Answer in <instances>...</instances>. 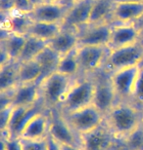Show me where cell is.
<instances>
[{
    "label": "cell",
    "mask_w": 143,
    "mask_h": 150,
    "mask_svg": "<svg viewBox=\"0 0 143 150\" xmlns=\"http://www.w3.org/2000/svg\"><path fill=\"white\" fill-rule=\"evenodd\" d=\"M143 110L129 100H119L105 115L104 122L121 142L140 127Z\"/></svg>",
    "instance_id": "obj_1"
},
{
    "label": "cell",
    "mask_w": 143,
    "mask_h": 150,
    "mask_svg": "<svg viewBox=\"0 0 143 150\" xmlns=\"http://www.w3.org/2000/svg\"><path fill=\"white\" fill-rule=\"evenodd\" d=\"M77 78L57 71L45 77L39 86V103L41 105L47 110L58 108Z\"/></svg>",
    "instance_id": "obj_2"
},
{
    "label": "cell",
    "mask_w": 143,
    "mask_h": 150,
    "mask_svg": "<svg viewBox=\"0 0 143 150\" xmlns=\"http://www.w3.org/2000/svg\"><path fill=\"white\" fill-rule=\"evenodd\" d=\"M95 78L94 75H80L67 93L58 109L68 113L93 103Z\"/></svg>",
    "instance_id": "obj_3"
},
{
    "label": "cell",
    "mask_w": 143,
    "mask_h": 150,
    "mask_svg": "<svg viewBox=\"0 0 143 150\" xmlns=\"http://www.w3.org/2000/svg\"><path fill=\"white\" fill-rule=\"evenodd\" d=\"M143 59V40L117 49L110 50L102 70L110 74L126 67H136Z\"/></svg>",
    "instance_id": "obj_4"
},
{
    "label": "cell",
    "mask_w": 143,
    "mask_h": 150,
    "mask_svg": "<svg viewBox=\"0 0 143 150\" xmlns=\"http://www.w3.org/2000/svg\"><path fill=\"white\" fill-rule=\"evenodd\" d=\"M62 114L70 127L80 137L100 126L104 122L105 118V116L93 104L72 112H62Z\"/></svg>",
    "instance_id": "obj_5"
},
{
    "label": "cell",
    "mask_w": 143,
    "mask_h": 150,
    "mask_svg": "<svg viewBox=\"0 0 143 150\" xmlns=\"http://www.w3.org/2000/svg\"><path fill=\"white\" fill-rule=\"evenodd\" d=\"M109 52L108 46H78L77 58L80 75H94L102 70Z\"/></svg>",
    "instance_id": "obj_6"
},
{
    "label": "cell",
    "mask_w": 143,
    "mask_h": 150,
    "mask_svg": "<svg viewBox=\"0 0 143 150\" xmlns=\"http://www.w3.org/2000/svg\"><path fill=\"white\" fill-rule=\"evenodd\" d=\"M83 150H123L121 142L103 122L94 130L80 137Z\"/></svg>",
    "instance_id": "obj_7"
},
{
    "label": "cell",
    "mask_w": 143,
    "mask_h": 150,
    "mask_svg": "<svg viewBox=\"0 0 143 150\" xmlns=\"http://www.w3.org/2000/svg\"><path fill=\"white\" fill-rule=\"evenodd\" d=\"M94 78H95V89H94L92 104L105 116L118 103L119 100L110 82L108 73L100 70L99 72L94 74Z\"/></svg>",
    "instance_id": "obj_8"
},
{
    "label": "cell",
    "mask_w": 143,
    "mask_h": 150,
    "mask_svg": "<svg viewBox=\"0 0 143 150\" xmlns=\"http://www.w3.org/2000/svg\"><path fill=\"white\" fill-rule=\"evenodd\" d=\"M48 136L61 144H71L81 147V139L70 127L58 108L49 110V132Z\"/></svg>",
    "instance_id": "obj_9"
},
{
    "label": "cell",
    "mask_w": 143,
    "mask_h": 150,
    "mask_svg": "<svg viewBox=\"0 0 143 150\" xmlns=\"http://www.w3.org/2000/svg\"><path fill=\"white\" fill-rule=\"evenodd\" d=\"M43 110H45V108L40 103L30 106H14L8 127L4 133L1 134V137L9 139H20L24 129L29 120Z\"/></svg>",
    "instance_id": "obj_10"
},
{
    "label": "cell",
    "mask_w": 143,
    "mask_h": 150,
    "mask_svg": "<svg viewBox=\"0 0 143 150\" xmlns=\"http://www.w3.org/2000/svg\"><path fill=\"white\" fill-rule=\"evenodd\" d=\"M139 71V65L126 67L109 74L110 82L119 100H132L135 81Z\"/></svg>",
    "instance_id": "obj_11"
},
{
    "label": "cell",
    "mask_w": 143,
    "mask_h": 150,
    "mask_svg": "<svg viewBox=\"0 0 143 150\" xmlns=\"http://www.w3.org/2000/svg\"><path fill=\"white\" fill-rule=\"evenodd\" d=\"M113 23H87L78 29V46H108Z\"/></svg>",
    "instance_id": "obj_12"
},
{
    "label": "cell",
    "mask_w": 143,
    "mask_h": 150,
    "mask_svg": "<svg viewBox=\"0 0 143 150\" xmlns=\"http://www.w3.org/2000/svg\"><path fill=\"white\" fill-rule=\"evenodd\" d=\"M141 40V30L133 23H116L112 25L111 38L108 48L110 50L117 49L133 44Z\"/></svg>",
    "instance_id": "obj_13"
},
{
    "label": "cell",
    "mask_w": 143,
    "mask_h": 150,
    "mask_svg": "<svg viewBox=\"0 0 143 150\" xmlns=\"http://www.w3.org/2000/svg\"><path fill=\"white\" fill-rule=\"evenodd\" d=\"M93 2L94 0H80L70 6L62 23L63 28L78 30L81 26L87 25L89 23Z\"/></svg>",
    "instance_id": "obj_14"
},
{
    "label": "cell",
    "mask_w": 143,
    "mask_h": 150,
    "mask_svg": "<svg viewBox=\"0 0 143 150\" xmlns=\"http://www.w3.org/2000/svg\"><path fill=\"white\" fill-rule=\"evenodd\" d=\"M69 7L62 3H47L42 2L34 6V9L29 14L34 22L58 23H62Z\"/></svg>",
    "instance_id": "obj_15"
},
{
    "label": "cell",
    "mask_w": 143,
    "mask_h": 150,
    "mask_svg": "<svg viewBox=\"0 0 143 150\" xmlns=\"http://www.w3.org/2000/svg\"><path fill=\"white\" fill-rule=\"evenodd\" d=\"M39 82L19 84L12 92V105L30 106L39 103Z\"/></svg>",
    "instance_id": "obj_16"
},
{
    "label": "cell",
    "mask_w": 143,
    "mask_h": 150,
    "mask_svg": "<svg viewBox=\"0 0 143 150\" xmlns=\"http://www.w3.org/2000/svg\"><path fill=\"white\" fill-rule=\"evenodd\" d=\"M143 16V2H116L112 15V23H133Z\"/></svg>",
    "instance_id": "obj_17"
},
{
    "label": "cell",
    "mask_w": 143,
    "mask_h": 150,
    "mask_svg": "<svg viewBox=\"0 0 143 150\" xmlns=\"http://www.w3.org/2000/svg\"><path fill=\"white\" fill-rule=\"evenodd\" d=\"M48 132H49V110L45 109L29 120L20 137L42 139L48 137Z\"/></svg>",
    "instance_id": "obj_18"
},
{
    "label": "cell",
    "mask_w": 143,
    "mask_h": 150,
    "mask_svg": "<svg viewBox=\"0 0 143 150\" xmlns=\"http://www.w3.org/2000/svg\"><path fill=\"white\" fill-rule=\"evenodd\" d=\"M47 45L62 57L78 47V34L75 29L63 28Z\"/></svg>",
    "instance_id": "obj_19"
},
{
    "label": "cell",
    "mask_w": 143,
    "mask_h": 150,
    "mask_svg": "<svg viewBox=\"0 0 143 150\" xmlns=\"http://www.w3.org/2000/svg\"><path fill=\"white\" fill-rule=\"evenodd\" d=\"M3 30L13 33L28 35L29 29L32 23V19L29 15L12 12L8 15L1 14Z\"/></svg>",
    "instance_id": "obj_20"
},
{
    "label": "cell",
    "mask_w": 143,
    "mask_h": 150,
    "mask_svg": "<svg viewBox=\"0 0 143 150\" xmlns=\"http://www.w3.org/2000/svg\"><path fill=\"white\" fill-rule=\"evenodd\" d=\"M2 30L0 39V51L4 52L11 61L17 62L25 45L27 35H21L13 32Z\"/></svg>",
    "instance_id": "obj_21"
},
{
    "label": "cell",
    "mask_w": 143,
    "mask_h": 150,
    "mask_svg": "<svg viewBox=\"0 0 143 150\" xmlns=\"http://www.w3.org/2000/svg\"><path fill=\"white\" fill-rule=\"evenodd\" d=\"M19 84V62L12 61L0 65V93L13 91Z\"/></svg>",
    "instance_id": "obj_22"
},
{
    "label": "cell",
    "mask_w": 143,
    "mask_h": 150,
    "mask_svg": "<svg viewBox=\"0 0 143 150\" xmlns=\"http://www.w3.org/2000/svg\"><path fill=\"white\" fill-rule=\"evenodd\" d=\"M115 4L116 0H94L88 23H112Z\"/></svg>",
    "instance_id": "obj_23"
},
{
    "label": "cell",
    "mask_w": 143,
    "mask_h": 150,
    "mask_svg": "<svg viewBox=\"0 0 143 150\" xmlns=\"http://www.w3.org/2000/svg\"><path fill=\"white\" fill-rule=\"evenodd\" d=\"M63 29L62 23H44V22H34L29 29L28 35L38 38L40 40L49 42L51 39L60 33Z\"/></svg>",
    "instance_id": "obj_24"
},
{
    "label": "cell",
    "mask_w": 143,
    "mask_h": 150,
    "mask_svg": "<svg viewBox=\"0 0 143 150\" xmlns=\"http://www.w3.org/2000/svg\"><path fill=\"white\" fill-rule=\"evenodd\" d=\"M61 56L56 53L53 49L48 46L45 47L41 51L40 54L35 58V61L38 62L39 67L42 71V78L41 81L45 77L49 76L50 74L56 72L58 64H59Z\"/></svg>",
    "instance_id": "obj_25"
},
{
    "label": "cell",
    "mask_w": 143,
    "mask_h": 150,
    "mask_svg": "<svg viewBox=\"0 0 143 150\" xmlns=\"http://www.w3.org/2000/svg\"><path fill=\"white\" fill-rule=\"evenodd\" d=\"M42 71L35 59L19 64V83L41 82Z\"/></svg>",
    "instance_id": "obj_26"
},
{
    "label": "cell",
    "mask_w": 143,
    "mask_h": 150,
    "mask_svg": "<svg viewBox=\"0 0 143 150\" xmlns=\"http://www.w3.org/2000/svg\"><path fill=\"white\" fill-rule=\"evenodd\" d=\"M47 46V42L40 40L38 38H35L30 35H27V39L24 45V48L22 50V53L18 59L17 62H25L32 61V59H35L42 50Z\"/></svg>",
    "instance_id": "obj_27"
},
{
    "label": "cell",
    "mask_w": 143,
    "mask_h": 150,
    "mask_svg": "<svg viewBox=\"0 0 143 150\" xmlns=\"http://www.w3.org/2000/svg\"><path fill=\"white\" fill-rule=\"evenodd\" d=\"M56 71L74 78L80 76V69L77 58V49L61 57Z\"/></svg>",
    "instance_id": "obj_28"
},
{
    "label": "cell",
    "mask_w": 143,
    "mask_h": 150,
    "mask_svg": "<svg viewBox=\"0 0 143 150\" xmlns=\"http://www.w3.org/2000/svg\"><path fill=\"white\" fill-rule=\"evenodd\" d=\"M121 147L123 150L143 149V129L141 126L121 142Z\"/></svg>",
    "instance_id": "obj_29"
},
{
    "label": "cell",
    "mask_w": 143,
    "mask_h": 150,
    "mask_svg": "<svg viewBox=\"0 0 143 150\" xmlns=\"http://www.w3.org/2000/svg\"><path fill=\"white\" fill-rule=\"evenodd\" d=\"M130 101H132L135 105L143 110V67H139V71Z\"/></svg>",
    "instance_id": "obj_30"
},
{
    "label": "cell",
    "mask_w": 143,
    "mask_h": 150,
    "mask_svg": "<svg viewBox=\"0 0 143 150\" xmlns=\"http://www.w3.org/2000/svg\"><path fill=\"white\" fill-rule=\"evenodd\" d=\"M30 139L20 137L21 150H47L48 149V139Z\"/></svg>",
    "instance_id": "obj_31"
},
{
    "label": "cell",
    "mask_w": 143,
    "mask_h": 150,
    "mask_svg": "<svg viewBox=\"0 0 143 150\" xmlns=\"http://www.w3.org/2000/svg\"><path fill=\"white\" fill-rule=\"evenodd\" d=\"M13 108L14 105H8L0 108V132H1V134L4 133L8 127Z\"/></svg>",
    "instance_id": "obj_32"
},
{
    "label": "cell",
    "mask_w": 143,
    "mask_h": 150,
    "mask_svg": "<svg viewBox=\"0 0 143 150\" xmlns=\"http://www.w3.org/2000/svg\"><path fill=\"white\" fill-rule=\"evenodd\" d=\"M34 9V5L30 0H14V11L17 13L29 15Z\"/></svg>",
    "instance_id": "obj_33"
},
{
    "label": "cell",
    "mask_w": 143,
    "mask_h": 150,
    "mask_svg": "<svg viewBox=\"0 0 143 150\" xmlns=\"http://www.w3.org/2000/svg\"><path fill=\"white\" fill-rule=\"evenodd\" d=\"M14 11V0H0V13L8 15Z\"/></svg>",
    "instance_id": "obj_34"
},
{
    "label": "cell",
    "mask_w": 143,
    "mask_h": 150,
    "mask_svg": "<svg viewBox=\"0 0 143 150\" xmlns=\"http://www.w3.org/2000/svg\"><path fill=\"white\" fill-rule=\"evenodd\" d=\"M47 139H48V149L47 150H61L59 143L55 142L52 137L48 136Z\"/></svg>",
    "instance_id": "obj_35"
},
{
    "label": "cell",
    "mask_w": 143,
    "mask_h": 150,
    "mask_svg": "<svg viewBox=\"0 0 143 150\" xmlns=\"http://www.w3.org/2000/svg\"><path fill=\"white\" fill-rule=\"evenodd\" d=\"M61 150H83V148L80 146H75V145H71V144H61L59 143Z\"/></svg>",
    "instance_id": "obj_36"
},
{
    "label": "cell",
    "mask_w": 143,
    "mask_h": 150,
    "mask_svg": "<svg viewBox=\"0 0 143 150\" xmlns=\"http://www.w3.org/2000/svg\"><path fill=\"white\" fill-rule=\"evenodd\" d=\"M80 0H62L60 3H62L63 5L67 6V7H70V6H72L73 4H75V3L78 2Z\"/></svg>",
    "instance_id": "obj_37"
},
{
    "label": "cell",
    "mask_w": 143,
    "mask_h": 150,
    "mask_svg": "<svg viewBox=\"0 0 143 150\" xmlns=\"http://www.w3.org/2000/svg\"><path fill=\"white\" fill-rule=\"evenodd\" d=\"M116 2H126V3H139L143 0H116Z\"/></svg>",
    "instance_id": "obj_38"
},
{
    "label": "cell",
    "mask_w": 143,
    "mask_h": 150,
    "mask_svg": "<svg viewBox=\"0 0 143 150\" xmlns=\"http://www.w3.org/2000/svg\"><path fill=\"white\" fill-rule=\"evenodd\" d=\"M135 25L138 26V28L140 29V30H143V16L140 18V20L135 23Z\"/></svg>",
    "instance_id": "obj_39"
},
{
    "label": "cell",
    "mask_w": 143,
    "mask_h": 150,
    "mask_svg": "<svg viewBox=\"0 0 143 150\" xmlns=\"http://www.w3.org/2000/svg\"><path fill=\"white\" fill-rule=\"evenodd\" d=\"M30 2H32L34 6H36V5H38V4H40V3L43 2V0H30Z\"/></svg>",
    "instance_id": "obj_40"
},
{
    "label": "cell",
    "mask_w": 143,
    "mask_h": 150,
    "mask_svg": "<svg viewBox=\"0 0 143 150\" xmlns=\"http://www.w3.org/2000/svg\"><path fill=\"white\" fill-rule=\"evenodd\" d=\"M62 0H43V2H47V3H60Z\"/></svg>",
    "instance_id": "obj_41"
},
{
    "label": "cell",
    "mask_w": 143,
    "mask_h": 150,
    "mask_svg": "<svg viewBox=\"0 0 143 150\" xmlns=\"http://www.w3.org/2000/svg\"><path fill=\"white\" fill-rule=\"evenodd\" d=\"M140 126H141V128L143 129V117H142V120H141V125H140Z\"/></svg>",
    "instance_id": "obj_42"
},
{
    "label": "cell",
    "mask_w": 143,
    "mask_h": 150,
    "mask_svg": "<svg viewBox=\"0 0 143 150\" xmlns=\"http://www.w3.org/2000/svg\"><path fill=\"white\" fill-rule=\"evenodd\" d=\"M141 39L143 40V30H141Z\"/></svg>",
    "instance_id": "obj_43"
},
{
    "label": "cell",
    "mask_w": 143,
    "mask_h": 150,
    "mask_svg": "<svg viewBox=\"0 0 143 150\" xmlns=\"http://www.w3.org/2000/svg\"><path fill=\"white\" fill-rule=\"evenodd\" d=\"M0 150H4V149H3V148H0Z\"/></svg>",
    "instance_id": "obj_44"
},
{
    "label": "cell",
    "mask_w": 143,
    "mask_h": 150,
    "mask_svg": "<svg viewBox=\"0 0 143 150\" xmlns=\"http://www.w3.org/2000/svg\"><path fill=\"white\" fill-rule=\"evenodd\" d=\"M141 150H143V149H141Z\"/></svg>",
    "instance_id": "obj_45"
}]
</instances>
